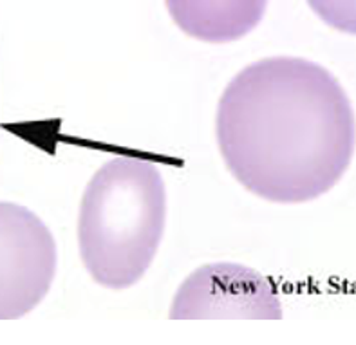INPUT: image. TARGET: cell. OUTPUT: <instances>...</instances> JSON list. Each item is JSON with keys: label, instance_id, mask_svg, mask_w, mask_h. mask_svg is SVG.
I'll list each match as a JSON object with an SVG mask.
<instances>
[{"label": "cell", "instance_id": "obj_1", "mask_svg": "<svg viewBox=\"0 0 356 345\" xmlns=\"http://www.w3.org/2000/svg\"><path fill=\"white\" fill-rule=\"evenodd\" d=\"M216 138L226 168L250 193L300 204L330 192L348 172L356 116L342 83L321 63L271 56L226 86Z\"/></svg>", "mask_w": 356, "mask_h": 345}, {"label": "cell", "instance_id": "obj_3", "mask_svg": "<svg viewBox=\"0 0 356 345\" xmlns=\"http://www.w3.org/2000/svg\"><path fill=\"white\" fill-rule=\"evenodd\" d=\"M58 266L53 233L29 208L0 201V319H20L49 293Z\"/></svg>", "mask_w": 356, "mask_h": 345}, {"label": "cell", "instance_id": "obj_6", "mask_svg": "<svg viewBox=\"0 0 356 345\" xmlns=\"http://www.w3.org/2000/svg\"><path fill=\"white\" fill-rule=\"evenodd\" d=\"M307 4L330 27L356 35V0H307Z\"/></svg>", "mask_w": 356, "mask_h": 345}, {"label": "cell", "instance_id": "obj_4", "mask_svg": "<svg viewBox=\"0 0 356 345\" xmlns=\"http://www.w3.org/2000/svg\"><path fill=\"white\" fill-rule=\"evenodd\" d=\"M168 316L282 319L280 298L264 275L237 262H212L188 275L174 295Z\"/></svg>", "mask_w": 356, "mask_h": 345}, {"label": "cell", "instance_id": "obj_2", "mask_svg": "<svg viewBox=\"0 0 356 345\" xmlns=\"http://www.w3.org/2000/svg\"><path fill=\"white\" fill-rule=\"evenodd\" d=\"M167 225L159 168L140 157H114L87 183L78 211V248L90 278L127 289L149 271Z\"/></svg>", "mask_w": 356, "mask_h": 345}, {"label": "cell", "instance_id": "obj_5", "mask_svg": "<svg viewBox=\"0 0 356 345\" xmlns=\"http://www.w3.org/2000/svg\"><path fill=\"white\" fill-rule=\"evenodd\" d=\"M185 35L207 44L241 40L261 24L268 0H165Z\"/></svg>", "mask_w": 356, "mask_h": 345}]
</instances>
